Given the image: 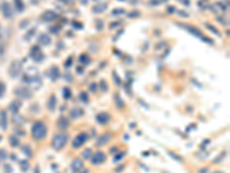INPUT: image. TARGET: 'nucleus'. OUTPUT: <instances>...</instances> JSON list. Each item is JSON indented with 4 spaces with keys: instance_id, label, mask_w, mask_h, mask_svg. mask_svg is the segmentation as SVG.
<instances>
[{
    "instance_id": "f257e3e1",
    "label": "nucleus",
    "mask_w": 230,
    "mask_h": 173,
    "mask_svg": "<svg viewBox=\"0 0 230 173\" xmlns=\"http://www.w3.org/2000/svg\"><path fill=\"white\" fill-rule=\"evenodd\" d=\"M31 135L35 140H43L47 135V127L43 121H36L31 128Z\"/></svg>"
},
{
    "instance_id": "f03ea898",
    "label": "nucleus",
    "mask_w": 230,
    "mask_h": 173,
    "mask_svg": "<svg viewBox=\"0 0 230 173\" xmlns=\"http://www.w3.org/2000/svg\"><path fill=\"white\" fill-rule=\"evenodd\" d=\"M68 139L69 136L66 134V133H58L53 136V140H52V148L54 150H61L66 147L67 142H68Z\"/></svg>"
},
{
    "instance_id": "7ed1b4c3",
    "label": "nucleus",
    "mask_w": 230,
    "mask_h": 173,
    "mask_svg": "<svg viewBox=\"0 0 230 173\" xmlns=\"http://www.w3.org/2000/svg\"><path fill=\"white\" fill-rule=\"evenodd\" d=\"M30 57L32 58V60L36 61V63H42L45 59V54L42 52L40 47L38 45H33L30 48Z\"/></svg>"
},
{
    "instance_id": "20e7f679",
    "label": "nucleus",
    "mask_w": 230,
    "mask_h": 173,
    "mask_svg": "<svg viewBox=\"0 0 230 173\" xmlns=\"http://www.w3.org/2000/svg\"><path fill=\"white\" fill-rule=\"evenodd\" d=\"M89 140V134L86 133V132H82L81 134H78L76 137L71 142V145H73V148H81L85 142H88Z\"/></svg>"
},
{
    "instance_id": "39448f33",
    "label": "nucleus",
    "mask_w": 230,
    "mask_h": 173,
    "mask_svg": "<svg viewBox=\"0 0 230 173\" xmlns=\"http://www.w3.org/2000/svg\"><path fill=\"white\" fill-rule=\"evenodd\" d=\"M14 94L16 96H18L20 98H23V99H29L32 97V90H31L29 87H18L14 90Z\"/></svg>"
},
{
    "instance_id": "423d86ee",
    "label": "nucleus",
    "mask_w": 230,
    "mask_h": 173,
    "mask_svg": "<svg viewBox=\"0 0 230 173\" xmlns=\"http://www.w3.org/2000/svg\"><path fill=\"white\" fill-rule=\"evenodd\" d=\"M21 72H22V63H20V61L16 60V61H13V63H11L9 69H8V73L11 75V78H13V79L17 78L21 74Z\"/></svg>"
},
{
    "instance_id": "0eeeda50",
    "label": "nucleus",
    "mask_w": 230,
    "mask_h": 173,
    "mask_svg": "<svg viewBox=\"0 0 230 173\" xmlns=\"http://www.w3.org/2000/svg\"><path fill=\"white\" fill-rule=\"evenodd\" d=\"M106 158L107 157H106L105 152H103V151H97L96 154L92 155V157L90 158V159H91L92 165H100V164H103V163L106 162Z\"/></svg>"
},
{
    "instance_id": "6e6552de",
    "label": "nucleus",
    "mask_w": 230,
    "mask_h": 173,
    "mask_svg": "<svg viewBox=\"0 0 230 173\" xmlns=\"http://www.w3.org/2000/svg\"><path fill=\"white\" fill-rule=\"evenodd\" d=\"M2 14H4V17H6V19H11L13 16V14H14L11 4L7 2V1L2 2Z\"/></svg>"
},
{
    "instance_id": "1a4fd4ad",
    "label": "nucleus",
    "mask_w": 230,
    "mask_h": 173,
    "mask_svg": "<svg viewBox=\"0 0 230 173\" xmlns=\"http://www.w3.org/2000/svg\"><path fill=\"white\" fill-rule=\"evenodd\" d=\"M96 120L100 125H106V124L109 122V120H110V115L108 113H106V112H101V113H98L97 114Z\"/></svg>"
},
{
    "instance_id": "9d476101",
    "label": "nucleus",
    "mask_w": 230,
    "mask_h": 173,
    "mask_svg": "<svg viewBox=\"0 0 230 173\" xmlns=\"http://www.w3.org/2000/svg\"><path fill=\"white\" fill-rule=\"evenodd\" d=\"M57 17H58L57 13L53 12V11H46V12H44V13L42 14V16H40V19H42L43 21H45V22H52V21H54Z\"/></svg>"
},
{
    "instance_id": "9b49d317",
    "label": "nucleus",
    "mask_w": 230,
    "mask_h": 173,
    "mask_svg": "<svg viewBox=\"0 0 230 173\" xmlns=\"http://www.w3.org/2000/svg\"><path fill=\"white\" fill-rule=\"evenodd\" d=\"M112 140V134H109V133H105V134H103L101 136H99L98 137V140L96 142V145H98V147H103V145H105L106 143Z\"/></svg>"
},
{
    "instance_id": "f8f14e48",
    "label": "nucleus",
    "mask_w": 230,
    "mask_h": 173,
    "mask_svg": "<svg viewBox=\"0 0 230 173\" xmlns=\"http://www.w3.org/2000/svg\"><path fill=\"white\" fill-rule=\"evenodd\" d=\"M37 42H38V44H40L42 46H47V45L51 44L52 39H51V37H50L47 33H40V35L38 36V38H37Z\"/></svg>"
},
{
    "instance_id": "ddd939ff",
    "label": "nucleus",
    "mask_w": 230,
    "mask_h": 173,
    "mask_svg": "<svg viewBox=\"0 0 230 173\" xmlns=\"http://www.w3.org/2000/svg\"><path fill=\"white\" fill-rule=\"evenodd\" d=\"M181 27L182 28H185L186 30H188V32H190V33H192L193 36H196V37H202V32H201V30L200 29H198V28H196V27H193V26H184V24H181Z\"/></svg>"
},
{
    "instance_id": "4468645a",
    "label": "nucleus",
    "mask_w": 230,
    "mask_h": 173,
    "mask_svg": "<svg viewBox=\"0 0 230 173\" xmlns=\"http://www.w3.org/2000/svg\"><path fill=\"white\" fill-rule=\"evenodd\" d=\"M48 78L52 80V81H57V80L60 78V70L57 66H52L48 70Z\"/></svg>"
},
{
    "instance_id": "2eb2a0df",
    "label": "nucleus",
    "mask_w": 230,
    "mask_h": 173,
    "mask_svg": "<svg viewBox=\"0 0 230 173\" xmlns=\"http://www.w3.org/2000/svg\"><path fill=\"white\" fill-rule=\"evenodd\" d=\"M107 7H108V4H106V2H99V4H97V5L93 6L92 12L96 13V14H101V13H104L107 9Z\"/></svg>"
},
{
    "instance_id": "dca6fc26",
    "label": "nucleus",
    "mask_w": 230,
    "mask_h": 173,
    "mask_svg": "<svg viewBox=\"0 0 230 173\" xmlns=\"http://www.w3.org/2000/svg\"><path fill=\"white\" fill-rule=\"evenodd\" d=\"M83 167V160L79 158H75L71 163V171L74 173H78V171Z\"/></svg>"
},
{
    "instance_id": "f3484780",
    "label": "nucleus",
    "mask_w": 230,
    "mask_h": 173,
    "mask_svg": "<svg viewBox=\"0 0 230 173\" xmlns=\"http://www.w3.org/2000/svg\"><path fill=\"white\" fill-rule=\"evenodd\" d=\"M55 108H57V97H55V95H51V97L48 98V102H47V109L53 112L55 110Z\"/></svg>"
},
{
    "instance_id": "a211bd4d",
    "label": "nucleus",
    "mask_w": 230,
    "mask_h": 173,
    "mask_svg": "<svg viewBox=\"0 0 230 173\" xmlns=\"http://www.w3.org/2000/svg\"><path fill=\"white\" fill-rule=\"evenodd\" d=\"M13 122L15 124L16 126H23L24 122H25V119L21 114L15 113V114H13Z\"/></svg>"
},
{
    "instance_id": "6ab92c4d",
    "label": "nucleus",
    "mask_w": 230,
    "mask_h": 173,
    "mask_svg": "<svg viewBox=\"0 0 230 173\" xmlns=\"http://www.w3.org/2000/svg\"><path fill=\"white\" fill-rule=\"evenodd\" d=\"M21 102L20 100H14V102H12L11 103V105H9V111L12 112V114H15L18 112V110L21 109Z\"/></svg>"
},
{
    "instance_id": "aec40b11",
    "label": "nucleus",
    "mask_w": 230,
    "mask_h": 173,
    "mask_svg": "<svg viewBox=\"0 0 230 173\" xmlns=\"http://www.w3.org/2000/svg\"><path fill=\"white\" fill-rule=\"evenodd\" d=\"M114 102H115V105H116V108H117V109H123V108L125 106L124 100L121 98V96H120L119 94L114 95Z\"/></svg>"
},
{
    "instance_id": "412c9836",
    "label": "nucleus",
    "mask_w": 230,
    "mask_h": 173,
    "mask_svg": "<svg viewBox=\"0 0 230 173\" xmlns=\"http://www.w3.org/2000/svg\"><path fill=\"white\" fill-rule=\"evenodd\" d=\"M58 127L60 129H67L69 127V120L64 117H61L59 120H58Z\"/></svg>"
},
{
    "instance_id": "4be33fe9",
    "label": "nucleus",
    "mask_w": 230,
    "mask_h": 173,
    "mask_svg": "<svg viewBox=\"0 0 230 173\" xmlns=\"http://www.w3.org/2000/svg\"><path fill=\"white\" fill-rule=\"evenodd\" d=\"M78 60H79V63H83V65H89V63H91V60H90V57H89L86 53H82V54L79 56Z\"/></svg>"
},
{
    "instance_id": "5701e85b",
    "label": "nucleus",
    "mask_w": 230,
    "mask_h": 173,
    "mask_svg": "<svg viewBox=\"0 0 230 173\" xmlns=\"http://www.w3.org/2000/svg\"><path fill=\"white\" fill-rule=\"evenodd\" d=\"M0 120H1V127L4 129H6L7 128V114L5 111L0 112Z\"/></svg>"
},
{
    "instance_id": "b1692460",
    "label": "nucleus",
    "mask_w": 230,
    "mask_h": 173,
    "mask_svg": "<svg viewBox=\"0 0 230 173\" xmlns=\"http://www.w3.org/2000/svg\"><path fill=\"white\" fill-rule=\"evenodd\" d=\"M83 114V111L81 110V109H73V110L70 111V118H73V119H77V118H79L81 115Z\"/></svg>"
},
{
    "instance_id": "393cba45",
    "label": "nucleus",
    "mask_w": 230,
    "mask_h": 173,
    "mask_svg": "<svg viewBox=\"0 0 230 173\" xmlns=\"http://www.w3.org/2000/svg\"><path fill=\"white\" fill-rule=\"evenodd\" d=\"M14 7L17 12H22L24 9V2L23 0H14Z\"/></svg>"
},
{
    "instance_id": "a878e982",
    "label": "nucleus",
    "mask_w": 230,
    "mask_h": 173,
    "mask_svg": "<svg viewBox=\"0 0 230 173\" xmlns=\"http://www.w3.org/2000/svg\"><path fill=\"white\" fill-rule=\"evenodd\" d=\"M22 152H23L27 157H31V156H32V150H31L30 145H28V144H24V145L22 147Z\"/></svg>"
},
{
    "instance_id": "bb28decb",
    "label": "nucleus",
    "mask_w": 230,
    "mask_h": 173,
    "mask_svg": "<svg viewBox=\"0 0 230 173\" xmlns=\"http://www.w3.org/2000/svg\"><path fill=\"white\" fill-rule=\"evenodd\" d=\"M62 96H63L64 99H70L71 98V90L68 87H64L62 89Z\"/></svg>"
},
{
    "instance_id": "cd10ccee",
    "label": "nucleus",
    "mask_w": 230,
    "mask_h": 173,
    "mask_svg": "<svg viewBox=\"0 0 230 173\" xmlns=\"http://www.w3.org/2000/svg\"><path fill=\"white\" fill-rule=\"evenodd\" d=\"M205 27H206L208 30H211V31L213 32V33H215L217 37H220V36H221V35H220V32H219V30L215 28L214 26H212V24H209V23H205Z\"/></svg>"
},
{
    "instance_id": "c85d7f7f",
    "label": "nucleus",
    "mask_w": 230,
    "mask_h": 173,
    "mask_svg": "<svg viewBox=\"0 0 230 173\" xmlns=\"http://www.w3.org/2000/svg\"><path fill=\"white\" fill-rule=\"evenodd\" d=\"M82 156L84 159H90L92 157V150L90 148H88V149H85L83 152H82Z\"/></svg>"
},
{
    "instance_id": "c756f323",
    "label": "nucleus",
    "mask_w": 230,
    "mask_h": 173,
    "mask_svg": "<svg viewBox=\"0 0 230 173\" xmlns=\"http://www.w3.org/2000/svg\"><path fill=\"white\" fill-rule=\"evenodd\" d=\"M9 143H11V145H12V147H14V148H16V147H18V145H20V142H18V140H17V137L14 136V135H12V136L9 137Z\"/></svg>"
},
{
    "instance_id": "7c9ffc66",
    "label": "nucleus",
    "mask_w": 230,
    "mask_h": 173,
    "mask_svg": "<svg viewBox=\"0 0 230 173\" xmlns=\"http://www.w3.org/2000/svg\"><path fill=\"white\" fill-rule=\"evenodd\" d=\"M125 13V11L123 9V8H115V9H113V12H112V15L113 16H119V15H122Z\"/></svg>"
},
{
    "instance_id": "2f4dec72",
    "label": "nucleus",
    "mask_w": 230,
    "mask_h": 173,
    "mask_svg": "<svg viewBox=\"0 0 230 173\" xmlns=\"http://www.w3.org/2000/svg\"><path fill=\"white\" fill-rule=\"evenodd\" d=\"M21 169H22V171L27 172V171L29 170V163H28L27 160H23V162H21Z\"/></svg>"
},
{
    "instance_id": "473e14b6",
    "label": "nucleus",
    "mask_w": 230,
    "mask_h": 173,
    "mask_svg": "<svg viewBox=\"0 0 230 173\" xmlns=\"http://www.w3.org/2000/svg\"><path fill=\"white\" fill-rule=\"evenodd\" d=\"M79 99L82 100V102H84V103H88L89 102V97H88V94L86 93H81V95H79Z\"/></svg>"
},
{
    "instance_id": "72a5a7b5",
    "label": "nucleus",
    "mask_w": 230,
    "mask_h": 173,
    "mask_svg": "<svg viewBox=\"0 0 230 173\" xmlns=\"http://www.w3.org/2000/svg\"><path fill=\"white\" fill-rule=\"evenodd\" d=\"M96 28H97V30H98V31H101V30H103V28H104V22H103L101 20H98V21H97V23H96Z\"/></svg>"
},
{
    "instance_id": "f704fd0d",
    "label": "nucleus",
    "mask_w": 230,
    "mask_h": 173,
    "mask_svg": "<svg viewBox=\"0 0 230 173\" xmlns=\"http://www.w3.org/2000/svg\"><path fill=\"white\" fill-rule=\"evenodd\" d=\"M140 16V12H138V11H134V12H130L129 14H128V17H130V19H136V17H139Z\"/></svg>"
},
{
    "instance_id": "c9c22d12",
    "label": "nucleus",
    "mask_w": 230,
    "mask_h": 173,
    "mask_svg": "<svg viewBox=\"0 0 230 173\" xmlns=\"http://www.w3.org/2000/svg\"><path fill=\"white\" fill-rule=\"evenodd\" d=\"M113 79H114V82L117 84V85H121V80H120V78H119V75L115 73V72H113Z\"/></svg>"
},
{
    "instance_id": "e433bc0d",
    "label": "nucleus",
    "mask_w": 230,
    "mask_h": 173,
    "mask_svg": "<svg viewBox=\"0 0 230 173\" xmlns=\"http://www.w3.org/2000/svg\"><path fill=\"white\" fill-rule=\"evenodd\" d=\"M5 91H6V84L4 82H0V98L4 96Z\"/></svg>"
},
{
    "instance_id": "4c0bfd02",
    "label": "nucleus",
    "mask_w": 230,
    "mask_h": 173,
    "mask_svg": "<svg viewBox=\"0 0 230 173\" xmlns=\"http://www.w3.org/2000/svg\"><path fill=\"white\" fill-rule=\"evenodd\" d=\"M121 23H122V21H116V22H113V23H110V24H109V29H110V30H113L114 28H117V27H119Z\"/></svg>"
},
{
    "instance_id": "58836bf2",
    "label": "nucleus",
    "mask_w": 230,
    "mask_h": 173,
    "mask_svg": "<svg viewBox=\"0 0 230 173\" xmlns=\"http://www.w3.org/2000/svg\"><path fill=\"white\" fill-rule=\"evenodd\" d=\"M7 158V152L4 149H0V160H6Z\"/></svg>"
},
{
    "instance_id": "ea45409f",
    "label": "nucleus",
    "mask_w": 230,
    "mask_h": 173,
    "mask_svg": "<svg viewBox=\"0 0 230 173\" xmlns=\"http://www.w3.org/2000/svg\"><path fill=\"white\" fill-rule=\"evenodd\" d=\"M59 31H60V27L59 26H53V27L50 28V32H52V33H58Z\"/></svg>"
},
{
    "instance_id": "a19ab883",
    "label": "nucleus",
    "mask_w": 230,
    "mask_h": 173,
    "mask_svg": "<svg viewBox=\"0 0 230 173\" xmlns=\"http://www.w3.org/2000/svg\"><path fill=\"white\" fill-rule=\"evenodd\" d=\"M124 156H125V152H121V154H119V155L114 156V163H115V162H119V160H121V159H122Z\"/></svg>"
},
{
    "instance_id": "79ce46f5",
    "label": "nucleus",
    "mask_w": 230,
    "mask_h": 173,
    "mask_svg": "<svg viewBox=\"0 0 230 173\" xmlns=\"http://www.w3.org/2000/svg\"><path fill=\"white\" fill-rule=\"evenodd\" d=\"M98 87H99V85H98L97 83H91L89 89H90V91H92V93H96V91L98 90Z\"/></svg>"
},
{
    "instance_id": "37998d69",
    "label": "nucleus",
    "mask_w": 230,
    "mask_h": 173,
    "mask_svg": "<svg viewBox=\"0 0 230 173\" xmlns=\"http://www.w3.org/2000/svg\"><path fill=\"white\" fill-rule=\"evenodd\" d=\"M168 155H169V156H171V157L174 158L175 160H177V162H182V157H180V156L175 155V154H174V152H171V151H170V152H168Z\"/></svg>"
},
{
    "instance_id": "c03bdc74",
    "label": "nucleus",
    "mask_w": 230,
    "mask_h": 173,
    "mask_svg": "<svg viewBox=\"0 0 230 173\" xmlns=\"http://www.w3.org/2000/svg\"><path fill=\"white\" fill-rule=\"evenodd\" d=\"M100 85H101V89H103L104 91H107V90H108L107 83H106L104 80H101V81H100Z\"/></svg>"
},
{
    "instance_id": "a18cd8bd",
    "label": "nucleus",
    "mask_w": 230,
    "mask_h": 173,
    "mask_svg": "<svg viewBox=\"0 0 230 173\" xmlns=\"http://www.w3.org/2000/svg\"><path fill=\"white\" fill-rule=\"evenodd\" d=\"M177 14L181 17H189V13H186L185 11H177Z\"/></svg>"
},
{
    "instance_id": "49530a36",
    "label": "nucleus",
    "mask_w": 230,
    "mask_h": 173,
    "mask_svg": "<svg viewBox=\"0 0 230 173\" xmlns=\"http://www.w3.org/2000/svg\"><path fill=\"white\" fill-rule=\"evenodd\" d=\"M71 65H73V59H71V58H68V60L64 63V67L68 68V67H70Z\"/></svg>"
},
{
    "instance_id": "de8ad7c7",
    "label": "nucleus",
    "mask_w": 230,
    "mask_h": 173,
    "mask_svg": "<svg viewBox=\"0 0 230 173\" xmlns=\"http://www.w3.org/2000/svg\"><path fill=\"white\" fill-rule=\"evenodd\" d=\"M35 32H36V29L33 28L32 30H30V32H28V33H27V36H25V39H29L31 36H33V35H35Z\"/></svg>"
},
{
    "instance_id": "09e8293b",
    "label": "nucleus",
    "mask_w": 230,
    "mask_h": 173,
    "mask_svg": "<svg viewBox=\"0 0 230 173\" xmlns=\"http://www.w3.org/2000/svg\"><path fill=\"white\" fill-rule=\"evenodd\" d=\"M66 78H64V80L66 81H69V82H73V75L71 74H68V73H66V75H64Z\"/></svg>"
},
{
    "instance_id": "8fccbe9b",
    "label": "nucleus",
    "mask_w": 230,
    "mask_h": 173,
    "mask_svg": "<svg viewBox=\"0 0 230 173\" xmlns=\"http://www.w3.org/2000/svg\"><path fill=\"white\" fill-rule=\"evenodd\" d=\"M4 169H6V172H7V173H12V167H11V165H7V164H5Z\"/></svg>"
},
{
    "instance_id": "3c124183",
    "label": "nucleus",
    "mask_w": 230,
    "mask_h": 173,
    "mask_svg": "<svg viewBox=\"0 0 230 173\" xmlns=\"http://www.w3.org/2000/svg\"><path fill=\"white\" fill-rule=\"evenodd\" d=\"M181 4H183L184 6H190V0H178Z\"/></svg>"
},
{
    "instance_id": "603ef678",
    "label": "nucleus",
    "mask_w": 230,
    "mask_h": 173,
    "mask_svg": "<svg viewBox=\"0 0 230 173\" xmlns=\"http://www.w3.org/2000/svg\"><path fill=\"white\" fill-rule=\"evenodd\" d=\"M76 72H77V73H78V74H83V73H84V69H83V67H81V66L78 67V66H77Z\"/></svg>"
},
{
    "instance_id": "864d4df0",
    "label": "nucleus",
    "mask_w": 230,
    "mask_h": 173,
    "mask_svg": "<svg viewBox=\"0 0 230 173\" xmlns=\"http://www.w3.org/2000/svg\"><path fill=\"white\" fill-rule=\"evenodd\" d=\"M124 167H125V165H121V166H119V167H117V169L115 170V172H116V173L122 172V171H123V169H124Z\"/></svg>"
},
{
    "instance_id": "5fc2aeb1",
    "label": "nucleus",
    "mask_w": 230,
    "mask_h": 173,
    "mask_svg": "<svg viewBox=\"0 0 230 173\" xmlns=\"http://www.w3.org/2000/svg\"><path fill=\"white\" fill-rule=\"evenodd\" d=\"M163 46H166V42H163V43H162V44H161V43H159V44H158V45H156V46H155V50H159V48H160V47H161V48H162V47Z\"/></svg>"
},
{
    "instance_id": "6e6d98bb",
    "label": "nucleus",
    "mask_w": 230,
    "mask_h": 173,
    "mask_svg": "<svg viewBox=\"0 0 230 173\" xmlns=\"http://www.w3.org/2000/svg\"><path fill=\"white\" fill-rule=\"evenodd\" d=\"M208 172V169L207 167H202V169H200L199 171H198V173H207Z\"/></svg>"
},
{
    "instance_id": "4d7b16f0",
    "label": "nucleus",
    "mask_w": 230,
    "mask_h": 173,
    "mask_svg": "<svg viewBox=\"0 0 230 173\" xmlns=\"http://www.w3.org/2000/svg\"><path fill=\"white\" fill-rule=\"evenodd\" d=\"M223 156H224V154H222V155H221V156H220L219 158H215L214 163H220V162H221V159L223 158Z\"/></svg>"
},
{
    "instance_id": "13d9d810",
    "label": "nucleus",
    "mask_w": 230,
    "mask_h": 173,
    "mask_svg": "<svg viewBox=\"0 0 230 173\" xmlns=\"http://www.w3.org/2000/svg\"><path fill=\"white\" fill-rule=\"evenodd\" d=\"M78 173H89V170H88V169H83V167H82V169L78 171Z\"/></svg>"
},
{
    "instance_id": "bf43d9fd",
    "label": "nucleus",
    "mask_w": 230,
    "mask_h": 173,
    "mask_svg": "<svg viewBox=\"0 0 230 173\" xmlns=\"http://www.w3.org/2000/svg\"><path fill=\"white\" fill-rule=\"evenodd\" d=\"M61 2H63V4H66V5H69V4H71L73 2V0H60Z\"/></svg>"
},
{
    "instance_id": "052dcab7",
    "label": "nucleus",
    "mask_w": 230,
    "mask_h": 173,
    "mask_svg": "<svg viewBox=\"0 0 230 173\" xmlns=\"http://www.w3.org/2000/svg\"><path fill=\"white\" fill-rule=\"evenodd\" d=\"M167 11H168L169 14H171V12H174V11H175V8H174V7H168V9H167Z\"/></svg>"
},
{
    "instance_id": "680f3d73",
    "label": "nucleus",
    "mask_w": 230,
    "mask_h": 173,
    "mask_svg": "<svg viewBox=\"0 0 230 173\" xmlns=\"http://www.w3.org/2000/svg\"><path fill=\"white\" fill-rule=\"evenodd\" d=\"M81 1V4H83V5H86L88 4V0H79Z\"/></svg>"
},
{
    "instance_id": "e2e57ef3",
    "label": "nucleus",
    "mask_w": 230,
    "mask_h": 173,
    "mask_svg": "<svg viewBox=\"0 0 230 173\" xmlns=\"http://www.w3.org/2000/svg\"><path fill=\"white\" fill-rule=\"evenodd\" d=\"M214 173H222V172H220V171H216V172H214Z\"/></svg>"
},
{
    "instance_id": "0e129e2a",
    "label": "nucleus",
    "mask_w": 230,
    "mask_h": 173,
    "mask_svg": "<svg viewBox=\"0 0 230 173\" xmlns=\"http://www.w3.org/2000/svg\"><path fill=\"white\" fill-rule=\"evenodd\" d=\"M1 139H2V137H1V136H0V141H1Z\"/></svg>"
}]
</instances>
